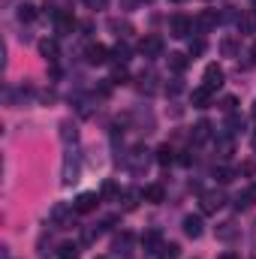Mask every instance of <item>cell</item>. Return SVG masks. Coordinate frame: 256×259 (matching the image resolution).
Masks as SVG:
<instances>
[{
  "label": "cell",
  "instance_id": "1",
  "mask_svg": "<svg viewBox=\"0 0 256 259\" xmlns=\"http://www.w3.org/2000/svg\"><path fill=\"white\" fill-rule=\"evenodd\" d=\"M193 27H196V21H193L190 15H184V12H178V15L169 18V33H172L175 39H190Z\"/></svg>",
  "mask_w": 256,
  "mask_h": 259
},
{
  "label": "cell",
  "instance_id": "2",
  "mask_svg": "<svg viewBox=\"0 0 256 259\" xmlns=\"http://www.w3.org/2000/svg\"><path fill=\"white\" fill-rule=\"evenodd\" d=\"M75 214H78V211H75L72 205L58 202V205L52 208V214H49V217H52V223H55L58 229H69V226H72V220H75Z\"/></svg>",
  "mask_w": 256,
  "mask_h": 259
},
{
  "label": "cell",
  "instance_id": "3",
  "mask_svg": "<svg viewBox=\"0 0 256 259\" xmlns=\"http://www.w3.org/2000/svg\"><path fill=\"white\" fill-rule=\"evenodd\" d=\"M148 163H151V151H148L145 145H136V148L127 154V166L136 172V175H142V172L148 169Z\"/></svg>",
  "mask_w": 256,
  "mask_h": 259
},
{
  "label": "cell",
  "instance_id": "4",
  "mask_svg": "<svg viewBox=\"0 0 256 259\" xmlns=\"http://www.w3.org/2000/svg\"><path fill=\"white\" fill-rule=\"evenodd\" d=\"M214 151H217L220 160H229L235 154V136L232 133H217L214 136Z\"/></svg>",
  "mask_w": 256,
  "mask_h": 259
},
{
  "label": "cell",
  "instance_id": "5",
  "mask_svg": "<svg viewBox=\"0 0 256 259\" xmlns=\"http://www.w3.org/2000/svg\"><path fill=\"white\" fill-rule=\"evenodd\" d=\"M223 81H226V72H223L220 66H217V64H208V66H205V72H202V84H205V88L220 91V88H223Z\"/></svg>",
  "mask_w": 256,
  "mask_h": 259
},
{
  "label": "cell",
  "instance_id": "6",
  "mask_svg": "<svg viewBox=\"0 0 256 259\" xmlns=\"http://www.w3.org/2000/svg\"><path fill=\"white\" fill-rule=\"evenodd\" d=\"M78 175H81V160H78L75 151H69L64 157V184H75Z\"/></svg>",
  "mask_w": 256,
  "mask_h": 259
},
{
  "label": "cell",
  "instance_id": "7",
  "mask_svg": "<svg viewBox=\"0 0 256 259\" xmlns=\"http://www.w3.org/2000/svg\"><path fill=\"white\" fill-rule=\"evenodd\" d=\"M100 202H103V196L100 193H78L75 196V202H72V208H75L78 214H91V211H97Z\"/></svg>",
  "mask_w": 256,
  "mask_h": 259
},
{
  "label": "cell",
  "instance_id": "8",
  "mask_svg": "<svg viewBox=\"0 0 256 259\" xmlns=\"http://www.w3.org/2000/svg\"><path fill=\"white\" fill-rule=\"evenodd\" d=\"M223 205H226V196L220 193V190H208V193H202V214H217Z\"/></svg>",
  "mask_w": 256,
  "mask_h": 259
},
{
  "label": "cell",
  "instance_id": "9",
  "mask_svg": "<svg viewBox=\"0 0 256 259\" xmlns=\"http://www.w3.org/2000/svg\"><path fill=\"white\" fill-rule=\"evenodd\" d=\"M84 61H88L91 66L109 64V49H106V46H100V42H94V46H88V52H84Z\"/></svg>",
  "mask_w": 256,
  "mask_h": 259
},
{
  "label": "cell",
  "instance_id": "10",
  "mask_svg": "<svg viewBox=\"0 0 256 259\" xmlns=\"http://www.w3.org/2000/svg\"><path fill=\"white\" fill-rule=\"evenodd\" d=\"M220 24V12L217 9H205V12H199V18H196V30L199 33H208L211 27H217Z\"/></svg>",
  "mask_w": 256,
  "mask_h": 259
},
{
  "label": "cell",
  "instance_id": "11",
  "mask_svg": "<svg viewBox=\"0 0 256 259\" xmlns=\"http://www.w3.org/2000/svg\"><path fill=\"white\" fill-rule=\"evenodd\" d=\"M139 52H142L145 58H160V55H163V39L151 33V36H145V39L139 42Z\"/></svg>",
  "mask_w": 256,
  "mask_h": 259
},
{
  "label": "cell",
  "instance_id": "12",
  "mask_svg": "<svg viewBox=\"0 0 256 259\" xmlns=\"http://www.w3.org/2000/svg\"><path fill=\"white\" fill-rule=\"evenodd\" d=\"M39 58L42 61H49V64H55L58 61V55H61V46H58V39H39Z\"/></svg>",
  "mask_w": 256,
  "mask_h": 259
},
{
  "label": "cell",
  "instance_id": "13",
  "mask_svg": "<svg viewBox=\"0 0 256 259\" xmlns=\"http://www.w3.org/2000/svg\"><path fill=\"white\" fill-rule=\"evenodd\" d=\"M160 247H163V235H160V229H151V232L142 235V250H145V253H160Z\"/></svg>",
  "mask_w": 256,
  "mask_h": 259
},
{
  "label": "cell",
  "instance_id": "14",
  "mask_svg": "<svg viewBox=\"0 0 256 259\" xmlns=\"http://www.w3.org/2000/svg\"><path fill=\"white\" fill-rule=\"evenodd\" d=\"M235 24H238V33H241V36H250V33H256V9L241 12Z\"/></svg>",
  "mask_w": 256,
  "mask_h": 259
},
{
  "label": "cell",
  "instance_id": "15",
  "mask_svg": "<svg viewBox=\"0 0 256 259\" xmlns=\"http://www.w3.org/2000/svg\"><path fill=\"white\" fill-rule=\"evenodd\" d=\"M55 30H58L61 36H66V33H72V30H75V18H72V12L61 9V12L55 15Z\"/></svg>",
  "mask_w": 256,
  "mask_h": 259
},
{
  "label": "cell",
  "instance_id": "16",
  "mask_svg": "<svg viewBox=\"0 0 256 259\" xmlns=\"http://www.w3.org/2000/svg\"><path fill=\"white\" fill-rule=\"evenodd\" d=\"M190 139H193V145H202V142H211V139H214V127H211V121H199V124L193 127Z\"/></svg>",
  "mask_w": 256,
  "mask_h": 259
},
{
  "label": "cell",
  "instance_id": "17",
  "mask_svg": "<svg viewBox=\"0 0 256 259\" xmlns=\"http://www.w3.org/2000/svg\"><path fill=\"white\" fill-rule=\"evenodd\" d=\"M181 226H184V235H187V238H199L205 223H202V217H199V214H187Z\"/></svg>",
  "mask_w": 256,
  "mask_h": 259
},
{
  "label": "cell",
  "instance_id": "18",
  "mask_svg": "<svg viewBox=\"0 0 256 259\" xmlns=\"http://www.w3.org/2000/svg\"><path fill=\"white\" fill-rule=\"evenodd\" d=\"M211 97H214V91L202 84V88H196V91L190 94V103L196 106V109H208V106H211Z\"/></svg>",
  "mask_w": 256,
  "mask_h": 259
},
{
  "label": "cell",
  "instance_id": "19",
  "mask_svg": "<svg viewBox=\"0 0 256 259\" xmlns=\"http://www.w3.org/2000/svg\"><path fill=\"white\" fill-rule=\"evenodd\" d=\"M214 178H217V184H232V181L238 178V169H232V166L220 163V166L214 169Z\"/></svg>",
  "mask_w": 256,
  "mask_h": 259
},
{
  "label": "cell",
  "instance_id": "20",
  "mask_svg": "<svg viewBox=\"0 0 256 259\" xmlns=\"http://www.w3.org/2000/svg\"><path fill=\"white\" fill-rule=\"evenodd\" d=\"M154 160L160 163V166H169V163H175V148L166 142V145H160L157 151H154Z\"/></svg>",
  "mask_w": 256,
  "mask_h": 259
},
{
  "label": "cell",
  "instance_id": "21",
  "mask_svg": "<svg viewBox=\"0 0 256 259\" xmlns=\"http://www.w3.org/2000/svg\"><path fill=\"white\" fill-rule=\"evenodd\" d=\"M142 196H145V202L160 205V202L166 199V190H163V184H151V187H145V190H142Z\"/></svg>",
  "mask_w": 256,
  "mask_h": 259
},
{
  "label": "cell",
  "instance_id": "22",
  "mask_svg": "<svg viewBox=\"0 0 256 259\" xmlns=\"http://www.w3.org/2000/svg\"><path fill=\"white\" fill-rule=\"evenodd\" d=\"M232 238H238V226H235L232 220L220 223V226H217V241H232Z\"/></svg>",
  "mask_w": 256,
  "mask_h": 259
},
{
  "label": "cell",
  "instance_id": "23",
  "mask_svg": "<svg viewBox=\"0 0 256 259\" xmlns=\"http://www.w3.org/2000/svg\"><path fill=\"white\" fill-rule=\"evenodd\" d=\"M36 15H39V9H36L33 3H21V6H18V21H21V24L36 21Z\"/></svg>",
  "mask_w": 256,
  "mask_h": 259
},
{
  "label": "cell",
  "instance_id": "24",
  "mask_svg": "<svg viewBox=\"0 0 256 259\" xmlns=\"http://www.w3.org/2000/svg\"><path fill=\"white\" fill-rule=\"evenodd\" d=\"M78 256H81V247L72 244V241H64V244L58 247V259H78Z\"/></svg>",
  "mask_w": 256,
  "mask_h": 259
},
{
  "label": "cell",
  "instance_id": "25",
  "mask_svg": "<svg viewBox=\"0 0 256 259\" xmlns=\"http://www.w3.org/2000/svg\"><path fill=\"white\" fill-rule=\"evenodd\" d=\"M178 256H181V244H175V241H163V247H160L157 259H178Z\"/></svg>",
  "mask_w": 256,
  "mask_h": 259
},
{
  "label": "cell",
  "instance_id": "26",
  "mask_svg": "<svg viewBox=\"0 0 256 259\" xmlns=\"http://www.w3.org/2000/svg\"><path fill=\"white\" fill-rule=\"evenodd\" d=\"M139 199H145V196L139 193V190H127V193H121V199H118V202H124V205H121L124 211H136Z\"/></svg>",
  "mask_w": 256,
  "mask_h": 259
},
{
  "label": "cell",
  "instance_id": "27",
  "mask_svg": "<svg viewBox=\"0 0 256 259\" xmlns=\"http://www.w3.org/2000/svg\"><path fill=\"white\" fill-rule=\"evenodd\" d=\"M238 49H241V42H238L235 36H226V39L220 42V52H223V58H235V55H238Z\"/></svg>",
  "mask_w": 256,
  "mask_h": 259
},
{
  "label": "cell",
  "instance_id": "28",
  "mask_svg": "<svg viewBox=\"0 0 256 259\" xmlns=\"http://www.w3.org/2000/svg\"><path fill=\"white\" fill-rule=\"evenodd\" d=\"M100 196H103L106 202H112V199H121V187H118V181H106V184L100 187Z\"/></svg>",
  "mask_w": 256,
  "mask_h": 259
},
{
  "label": "cell",
  "instance_id": "29",
  "mask_svg": "<svg viewBox=\"0 0 256 259\" xmlns=\"http://www.w3.org/2000/svg\"><path fill=\"white\" fill-rule=\"evenodd\" d=\"M61 139H64V142H78V127H75L72 121H64V124H61Z\"/></svg>",
  "mask_w": 256,
  "mask_h": 259
},
{
  "label": "cell",
  "instance_id": "30",
  "mask_svg": "<svg viewBox=\"0 0 256 259\" xmlns=\"http://www.w3.org/2000/svg\"><path fill=\"white\" fill-rule=\"evenodd\" d=\"M169 66H172L175 72H184V69H187V55H181V52H172V55H169Z\"/></svg>",
  "mask_w": 256,
  "mask_h": 259
},
{
  "label": "cell",
  "instance_id": "31",
  "mask_svg": "<svg viewBox=\"0 0 256 259\" xmlns=\"http://www.w3.org/2000/svg\"><path fill=\"white\" fill-rule=\"evenodd\" d=\"M238 130H244V118H241L238 112H235V115H226V133H232V136H235Z\"/></svg>",
  "mask_w": 256,
  "mask_h": 259
},
{
  "label": "cell",
  "instance_id": "32",
  "mask_svg": "<svg viewBox=\"0 0 256 259\" xmlns=\"http://www.w3.org/2000/svg\"><path fill=\"white\" fill-rule=\"evenodd\" d=\"M232 205H235L238 211H247V208L253 205V196H250V190H244V193H238L235 199H232Z\"/></svg>",
  "mask_w": 256,
  "mask_h": 259
},
{
  "label": "cell",
  "instance_id": "33",
  "mask_svg": "<svg viewBox=\"0 0 256 259\" xmlns=\"http://www.w3.org/2000/svg\"><path fill=\"white\" fill-rule=\"evenodd\" d=\"M112 84H124V81H130V72H127V66L121 64V66H115L112 69V78H109Z\"/></svg>",
  "mask_w": 256,
  "mask_h": 259
},
{
  "label": "cell",
  "instance_id": "34",
  "mask_svg": "<svg viewBox=\"0 0 256 259\" xmlns=\"http://www.w3.org/2000/svg\"><path fill=\"white\" fill-rule=\"evenodd\" d=\"M109 27H112V30H118V36H124V39H127L130 33H133V27H130L127 21H124V24H121V21H118V18H112V21H109Z\"/></svg>",
  "mask_w": 256,
  "mask_h": 259
},
{
  "label": "cell",
  "instance_id": "35",
  "mask_svg": "<svg viewBox=\"0 0 256 259\" xmlns=\"http://www.w3.org/2000/svg\"><path fill=\"white\" fill-rule=\"evenodd\" d=\"M220 109H223L226 115H235V112H238V100H235V97H223V100H220Z\"/></svg>",
  "mask_w": 256,
  "mask_h": 259
},
{
  "label": "cell",
  "instance_id": "36",
  "mask_svg": "<svg viewBox=\"0 0 256 259\" xmlns=\"http://www.w3.org/2000/svg\"><path fill=\"white\" fill-rule=\"evenodd\" d=\"M130 244H133V235H130V232H124V235H121V238L115 241V253H127Z\"/></svg>",
  "mask_w": 256,
  "mask_h": 259
},
{
  "label": "cell",
  "instance_id": "37",
  "mask_svg": "<svg viewBox=\"0 0 256 259\" xmlns=\"http://www.w3.org/2000/svg\"><path fill=\"white\" fill-rule=\"evenodd\" d=\"M115 55H118V61H121V64H127V61H130V46H127V42H118Z\"/></svg>",
  "mask_w": 256,
  "mask_h": 259
},
{
  "label": "cell",
  "instance_id": "38",
  "mask_svg": "<svg viewBox=\"0 0 256 259\" xmlns=\"http://www.w3.org/2000/svg\"><path fill=\"white\" fill-rule=\"evenodd\" d=\"M190 55H205V39H190Z\"/></svg>",
  "mask_w": 256,
  "mask_h": 259
},
{
  "label": "cell",
  "instance_id": "39",
  "mask_svg": "<svg viewBox=\"0 0 256 259\" xmlns=\"http://www.w3.org/2000/svg\"><path fill=\"white\" fill-rule=\"evenodd\" d=\"M181 88H184V84H181L178 78H172V84H166V94H169V97H175V94H181Z\"/></svg>",
  "mask_w": 256,
  "mask_h": 259
},
{
  "label": "cell",
  "instance_id": "40",
  "mask_svg": "<svg viewBox=\"0 0 256 259\" xmlns=\"http://www.w3.org/2000/svg\"><path fill=\"white\" fill-rule=\"evenodd\" d=\"M84 3H88V9H106L109 0H84Z\"/></svg>",
  "mask_w": 256,
  "mask_h": 259
},
{
  "label": "cell",
  "instance_id": "41",
  "mask_svg": "<svg viewBox=\"0 0 256 259\" xmlns=\"http://www.w3.org/2000/svg\"><path fill=\"white\" fill-rule=\"evenodd\" d=\"M178 163H184V166H190V163H193V154H190V151H184V154L178 157Z\"/></svg>",
  "mask_w": 256,
  "mask_h": 259
},
{
  "label": "cell",
  "instance_id": "42",
  "mask_svg": "<svg viewBox=\"0 0 256 259\" xmlns=\"http://www.w3.org/2000/svg\"><path fill=\"white\" fill-rule=\"evenodd\" d=\"M217 259H238V253H220Z\"/></svg>",
  "mask_w": 256,
  "mask_h": 259
},
{
  "label": "cell",
  "instance_id": "43",
  "mask_svg": "<svg viewBox=\"0 0 256 259\" xmlns=\"http://www.w3.org/2000/svg\"><path fill=\"white\" fill-rule=\"evenodd\" d=\"M250 58H253V64H256V42H253V49H250Z\"/></svg>",
  "mask_w": 256,
  "mask_h": 259
},
{
  "label": "cell",
  "instance_id": "44",
  "mask_svg": "<svg viewBox=\"0 0 256 259\" xmlns=\"http://www.w3.org/2000/svg\"><path fill=\"white\" fill-rule=\"evenodd\" d=\"M250 196H253V202H256V184H253V187H250Z\"/></svg>",
  "mask_w": 256,
  "mask_h": 259
},
{
  "label": "cell",
  "instance_id": "45",
  "mask_svg": "<svg viewBox=\"0 0 256 259\" xmlns=\"http://www.w3.org/2000/svg\"><path fill=\"white\" fill-rule=\"evenodd\" d=\"M253 118H256V103H253Z\"/></svg>",
  "mask_w": 256,
  "mask_h": 259
},
{
  "label": "cell",
  "instance_id": "46",
  "mask_svg": "<svg viewBox=\"0 0 256 259\" xmlns=\"http://www.w3.org/2000/svg\"><path fill=\"white\" fill-rule=\"evenodd\" d=\"M250 3H253V6H256V0H250Z\"/></svg>",
  "mask_w": 256,
  "mask_h": 259
},
{
  "label": "cell",
  "instance_id": "47",
  "mask_svg": "<svg viewBox=\"0 0 256 259\" xmlns=\"http://www.w3.org/2000/svg\"><path fill=\"white\" fill-rule=\"evenodd\" d=\"M253 148H256V139H253Z\"/></svg>",
  "mask_w": 256,
  "mask_h": 259
},
{
  "label": "cell",
  "instance_id": "48",
  "mask_svg": "<svg viewBox=\"0 0 256 259\" xmlns=\"http://www.w3.org/2000/svg\"><path fill=\"white\" fill-rule=\"evenodd\" d=\"M97 259H106V256H97Z\"/></svg>",
  "mask_w": 256,
  "mask_h": 259
},
{
  "label": "cell",
  "instance_id": "49",
  "mask_svg": "<svg viewBox=\"0 0 256 259\" xmlns=\"http://www.w3.org/2000/svg\"><path fill=\"white\" fill-rule=\"evenodd\" d=\"M148 3H151V0H148Z\"/></svg>",
  "mask_w": 256,
  "mask_h": 259
}]
</instances>
